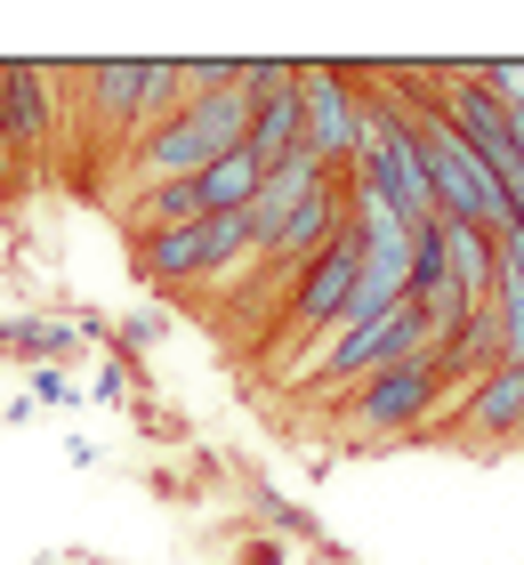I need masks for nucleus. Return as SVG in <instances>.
<instances>
[{"instance_id": "nucleus-1", "label": "nucleus", "mask_w": 524, "mask_h": 565, "mask_svg": "<svg viewBox=\"0 0 524 565\" xmlns=\"http://www.w3.org/2000/svg\"><path fill=\"white\" fill-rule=\"evenodd\" d=\"M355 130H363V82L339 65H299V146L331 178L355 170Z\"/></svg>"}, {"instance_id": "nucleus-2", "label": "nucleus", "mask_w": 524, "mask_h": 565, "mask_svg": "<svg viewBox=\"0 0 524 565\" xmlns=\"http://www.w3.org/2000/svg\"><path fill=\"white\" fill-rule=\"evenodd\" d=\"M436 396H443L436 355H411V364H387L347 396V428L355 436H404V428H419L436 413Z\"/></svg>"}, {"instance_id": "nucleus-3", "label": "nucleus", "mask_w": 524, "mask_h": 565, "mask_svg": "<svg viewBox=\"0 0 524 565\" xmlns=\"http://www.w3.org/2000/svg\"><path fill=\"white\" fill-rule=\"evenodd\" d=\"M355 259H363V243L339 226V235L323 243V259H307L291 275V291H282V323H291V331H331L339 307H347V291H355Z\"/></svg>"}, {"instance_id": "nucleus-4", "label": "nucleus", "mask_w": 524, "mask_h": 565, "mask_svg": "<svg viewBox=\"0 0 524 565\" xmlns=\"http://www.w3.org/2000/svg\"><path fill=\"white\" fill-rule=\"evenodd\" d=\"M452 428H460L477 452H492V445H516V436H524V364H492V372L477 380V388L460 396Z\"/></svg>"}, {"instance_id": "nucleus-5", "label": "nucleus", "mask_w": 524, "mask_h": 565, "mask_svg": "<svg viewBox=\"0 0 524 565\" xmlns=\"http://www.w3.org/2000/svg\"><path fill=\"white\" fill-rule=\"evenodd\" d=\"M339 226H347V202H339V186H323V194H307L291 218L275 226V243L258 250V275H282L291 282L307 259H323V243L339 235Z\"/></svg>"}, {"instance_id": "nucleus-6", "label": "nucleus", "mask_w": 524, "mask_h": 565, "mask_svg": "<svg viewBox=\"0 0 524 565\" xmlns=\"http://www.w3.org/2000/svg\"><path fill=\"white\" fill-rule=\"evenodd\" d=\"M49 73L41 65H0V153H17V162H33L49 146Z\"/></svg>"}, {"instance_id": "nucleus-7", "label": "nucleus", "mask_w": 524, "mask_h": 565, "mask_svg": "<svg viewBox=\"0 0 524 565\" xmlns=\"http://www.w3.org/2000/svg\"><path fill=\"white\" fill-rule=\"evenodd\" d=\"M243 153L258 170H275V162H291V153H299V73H291V89H275V97H258V106H250Z\"/></svg>"}, {"instance_id": "nucleus-8", "label": "nucleus", "mask_w": 524, "mask_h": 565, "mask_svg": "<svg viewBox=\"0 0 524 565\" xmlns=\"http://www.w3.org/2000/svg\"><path fill=\"white\" fill-rule=\"evenodd\" d=\"M138 267H146L153 282H202V275H210L202 218H194V226H162V235H138Z\"/></svg>"}, {"instance_id": "nucleus-9", "label": "nucleus", "mask_w": 524, "mask_h": 565, "mask_svg": "<svg viewBox=\"0 0 524 565\" xmlns=\"http://www.w3.org/2000/svg\"><path fill=\"white\" fill-rule=\"evenodd\" d=\"M436 235H443V275H452L468 299H484L492 267H501V243H492L484 226H460V218H436Z\"/></svg>"}, {"instance_id": "nucleus-10", "label": "nucleus", "mask_w": 524, "mask_h": 565, "mask_svg": "<svg viewBox=\"0 0 524 565\" xmlns=\"http://www.w3.org/2000/svg\"><path fill=\"white\" fill-rule=\"evenodd\" d=\"M258 178H267V170H258L243 146L218 153L210 170H194V202H202V218H243V202L258 194Z\"/></svg>"}, {"instance_id": "nucleus-11", "label": "nucleus", "mask_w": 524, "mask_h": 565, "mask_svg": "<svg viewBox=\"0 0 524 565\" xmlns=\"http://www.w3.org/2000/svg\"><path fill=\"white\" fill-rule=\"evenodd\" d=\"M82 89H89V121H105V130H129V114H138V57L89 65Z\"/></svg>"}, {"instance_id": "nucleus-12", "label": "nucleus", "mask_w": 524, "mask_h": 565, "mask_svg": "<svg viewBox=\"0 0 524 565\" xmlns=\"http://www.w3.org/2000/svg\"><path fill=\"white\" fill-rule=\"evenodd\" d=\"M170 106H186V82H178V65H138V114H129V138H153L170 121Z\"/></svg>"}, {"instance_id": "nucleus-13", "label": "nucleus", "mask_w": 524, "mask_h": 565, "mask_svg": "<svg viewBox=\"0 0 524 565\" xmlns=\"http://www.w3.org/2000/svg\"><path fill=\"white\" fill-rule=\"evenodd\" d=\"M202 202H194V178H162V186L138 194V235H162V226H194Z\"/></svg>"}, {"instance_id": "nucleus-14", "label": "nucleus", "mask_w": 524, "mask_h": 565, "mask_svg": "<svg viewBox=\"0 0 524 565\" xmlns=\"http://www.w3.org/2000/svg\"><path fill=\"white\" fill-rule=\"evenodd\" d=\"M121 388H129V355H121V348H105V355H97V372H89V396H97V404H114Z\"/></svg>"}, {"instance_id": "nucleus-15", "label": "nucleus", "mask_w": 524, "mask_h": 565, "mask_svg": "<svg viewBox=\"0 0 524 565\" xmlns=\"http://www.w3.org/2000/svg\"><path fill=\"white\" fill-rule=\"evenodd\" d=\"M0 348H17V355H41V364H49V323H33V316L0 323Z\"/></svg>"}, {"instance_id": "nucleus-16", "label": "nucleus", "mask_w": 524, "mask_h": 565, "mask_svg": "<svg viewBox=\"0 0 524 565\" xmlns=\"http://www.w3.org/2000/svg\"><path fill=\"white\" fill-rule=\"evenodd\" d=\"M73 396H82V388H73L57 364H33V404H73Z\"/></svg>"}, {"instance_id": "nucleus-17", "label": "nucleus", "mask_w": 524, "mask_h": 565, "mask_svg": "<svg viewBox=\"0 0 524 565\" xmlns=\"http://www.w3.org/2000/svg\"><path fill=\"white\" fill-rule=\"evenodd\" d=\"M516 445H524V436H516Z\"/></svg>"}]
</instances>
